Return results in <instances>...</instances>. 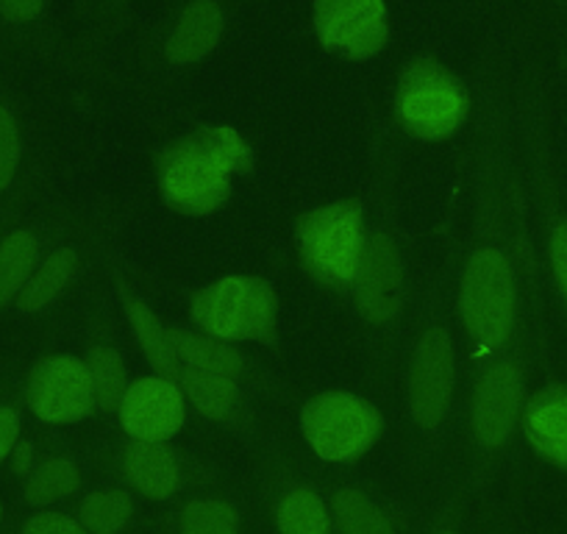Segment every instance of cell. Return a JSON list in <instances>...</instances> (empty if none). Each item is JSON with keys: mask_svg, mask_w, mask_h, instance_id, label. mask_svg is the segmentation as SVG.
I'll return each instance as SVG.
<instances>
[{"mask_svg": "<svg viewBox=\"0 0 567 534\" xmlns=\"http://www.w3.org/2000/svg\"><path fill=\"white\" fill-rule=\"evenodd\" d=\"M278 534H329V510L315 490L296 487L276 506Z\"/></svg>", "mask_w": 567, "mask_h": 534, "instance_id": "cell-22", "label": "cell"}, {"mask_svg": "<svg viewBox=\"0 0 567 534\" xmlns=\"http://www.w3.org/2000/svg\"><path fill=\"white\" fill-rule=\"evenodd\" d=\"M23 534H84V526L62 512H37L25 521Z\"/></svg>", "mask_w": 567, "mask_h": 534, "instance_id": "cell-28", "label": "cell"}, {"mask_svg": "<svg viewBox=\"0 0 567 534\" xmlns=\"http://www.w3.org/2000/svg\"><path fill=\"white\" fill-rule=\"evenodd\" d=\"M223 25H226V18H223V9L217 0H193L182 12V18L176 20L171 37H167V59L178 68L200 62L217 48L223 37Z\"/></svg>", "mask_w": 567, "mask_h": 534, "instance_id": "cell-14", "label": "cell"}, {"mask_svg": "<svg viewBox=\"0 0 567 534\" xmlns=\"http://www.w3.org/2000/svg\"><path fill=\"white\" fill-rule=\"evenodd\" d=\"M178 390L195 404L200 415L212 418V421H226L234 415L239 401V387L234 379H226L220 373H209V370L189 368V364H178L176 379Z\"/></svg>", "mask_w": 567, "mask_h": 534, "instance_id": "cell-16", "label": "cell"}, {"mask_svg": "<svg viewBox=\"0 0 567 534\" xmlns=\"http://www.w3.org/2000/svg\"><path fill=\"white\" fill-rule=\"evenodd\" d=\"M20 440V412L14 407H0V465L12 456Z\"/></svg>", "mask_w": 567, "mask_h": 534, "instance_id": "cell-30", "label": "cell"}, {"mask_svg": "<svg viewBox=\"0 0 567 534\" xmlns=\"http://www.w3.org/2000/svg\"><path fill=\"white\" fill-rule=\"evenodd\" d=\"M20 156H23V140H20V125L14 120L12 109L0 103V195L12 187L18 176Z\"/></svg>", "mask_w": 567, "mask_h": 534, "instance_id": "cell-27", "label": "cell"}, {"mask_svg": "<svg viewBox=\"0 0 567 534\" xmlns=\"http://www.w3.org/2000/svg\"><path fill=\"white\" fill-rule=\"evenodd\" d=\"M134 501L123 490H101L86 495L81 504V526L90 534H120L131 521Z\"/></svg>", "mask_w": 567, "mask_h": 534, "instance_id": "cell-23", "label": "cell"}, {"mask_svg": "<svg viewBox=\"0 0 567 534\" xmlns=\"http://www.w3.org/2000/svg\"><path fill=\"white\" fill-rule=\"evenodd\" d=\"M334 517L340 534H395L384 512L359 490H340L334 495Z\"/></svg>", "mask_w": 567, "mask_h": 534, "instance_id": "cell-24", "label": "cell"}, {"mask_svg": "<svg viewBox=\"0 0 567 534\" xmlns=\"http://www.w3.org/2000/svg\"><path fill=\"white\" fill-rule=\"evenodd\" d=\"M454 398V346L445 326L434 324L420 335L409 364V412L420 429H437Z\"/></svg>", "mask_w": 567, "mask_h": 534, "instance_id": "cell-7", "label": "cell"}, {"mask_svg": "<svg viewBox=\"0 0 567 534\" xmlns=\"http://www.w3.org/2000/svg\"><path fill=\"white\" fill-rule=\"evenodd\" d=\"M123 304H125V312H128L131 326H134L136 340H140L142 351H145V357L151 359V364H154V368L159 370L165 379H171V381L176 379L178 359H176V353H173L171 335H167L165 326H162L159 318L151 312L148 304H142L140 298L128 296V292H125V287H123Z\"/></svg>", "mask_w": 567, "mask_h": 534, "instance_id": "cell-20", "label": "cell"}, {"mask_svg": "<svg viewBox=\"0 0 567 534\" xmlns=\"http://www.w3.org/2000/svg\"><path fill=\"white\" fill-rule=\"evenodd\" d=\"M523 432L539 456L567 468V387H545L528 401Z\"/></svg>", "mask_w": 567, "mask_h": 534, "instance_id": "cell-13", "label": "cell"}, {"mask_svg": "<svg viewBox=\"0 0 567 534\" xmlns=\"http://www.w3.org/2000/svg\"><path fill=\"white\" fill-rule=\"evenodd\" d=\"M81 487V471L73 460L68 456H51V460L34 465V471L25 479V504L37 506H51L56 501L70 499L75 490Z\"/></svg>", "mask_w": 567, "mask_h": 534, "instance_id": "cell-21", "label": "cell"}, {"mask_svg": "<svg viewBox=\"0 0 567 534\" xmlns=\"http://www.w3.org/2000/svg\"><path fill=\"white\" fill-rule=\"evenodd\" d=\"M254 167L248 143L231 125H212L176 140L159 160V187L167 206L184 215H209L231 195L234 176Z\"/></svg>", "mask_w": 567, "mask_h": 534, "instance_id": "cell-1", "label": "cell"}, {"mask_svg": "<svg viewBox=\"0 0 567 534\" xmlns=\"http://www.w3.org/2000/svg\"><path fill=\"white\" fill-rule=\"evenodd\" d=\"M301 432L320 460L348 462L373 449L381 434V415L351 392H323L301 410Z\"/></svg>", "mask_w": 567, "mask_h": 534, "instance_id": "cell-6", "label": "cell"}, {"mask_svg": "<svg viewBox=\"0 0 567 534\" xmlns=\"http://www.w3.org/2000/svg\"><path fill=\"white\" fill-rule=\"evenodd\" d=\"M117 412L125 432L142 443H165L176 438L187 421L184 392L165 376H148L128 384Z\"/></svg>", "mask_w": 567, "mask_h": 534, "instance_id": "cell-11", "label": "cell"}, {"mask_svg": "<svg viewBox=\"0 0 567 534\" xmlns=\"http://www.w3.org/2000/svg\"><path fill=\"white\" fill-rule=\"evenodd\" d=\"M123 473L131 487L154 501L171 499V495H176L178 484H182L176 456L159 443L136 440L134 445H128L123 454Z\"/></svg>", "mask_w": 567, "mask_h": 534, "instance_id": "cell-15", "label": "cell"}, {"mask_svg": "<svg viewBox=\"0 0 567 534\" xmlns=\"http://www.w3.org/2000/svg\"><path fill=\"white\" fill-rule=\"evenodd\" d=\"M178 528L182 534H239V517L226 501L200 499L184 506Z\"/></svg>", "mask_w": 567, "mask_h": 534, "instance_id": "cell-26", "label": "cell"}, {"mask_svg": "<svg viewBox=\"0 0 567 534\" xmlns=\"http://www.w3.org/2000/svg\"><path fill=\"white\" fill-rule=\"evenodd\" d=\"M75 270H79V254L73 248H59L48 256L42 265H37V270L31 274V279L25 281V287L18 296V309L25 315L42 312L45 307H51L59 296L64 292V287L73 281Z\"/></svg>", "mask_w": 567, "mask_h": 534, "instance_id": "cell-17", "label": "cell"}, {"mask_svg": "<svg viewBox=\"0 0 567 534\" xmlns=\"http://www.w3.org/2000/svg\"><path fill=\"white\" fill-rule=\"evenodd\" d=\"M25 401H29V410L45 423L62 427V423L84 421L95 410L90 368L68 353L42 359L29 376Z\"/></svg>", "mask_w": 567, "mask_h": 534, "instance_id": "cell-8", "label": "cell"}, {"mask_svg": "<svg viewBox=\"0 0 567 534\" xmlns=\"http://www.w3.org/2000/svg\"><path fill=\"white\" fill-rule=\"evenodd\" d=\"M550 267H554L556 285L567 301V223H559L550 234Z\"/></svg>", "mask_w": 567, "mask_h": 534, "instance_id": "cell-29", "label": "cell"}, {"mask_svg": "<svg viewBox=\"0 0 567 534\" xmlns=\"http://www.w3.org/2000/svg\"><path fill=\"white\" fill-rule=\"evenodd\" d=\"M523 412V376L512 359L489 364L473 392V434L482 449H501Z\"/></svg>", "mask_w": 567, "mask_h": 534, "instance_id": "cell-12", "label": "cell"}, {"mask_svg": "<svg viewBox=\"0 0 567 534\" xmlns=\"http://www.w3.org/2000/svg\"><path fill=\"white\" fill-rule=\"evenodd\" d=\"M45 9V0H0V14L12 23H29L37 20Z\"/></svg>", "mask_w": 567, "mask_h": 534, "instance_id": "cell-31", "label": "cell"}, {"mask_svg": "<svg viewBox=\"0 0 567 534\" xmlns=\"http://www.w3.org/2000/svg\"><path fill=\"white\" fill-rule=\"evenodd\" d=\"M0 521H3V504H0Z\"/></svg>", "mask_w": 567, "mask_h": 534, "instance_id": "cell-33", "label": "cell"}, {"mask_svg": "<svg viewBox=\"0 0 567 534\" xmlns=\"http://www.w3.org/2000/svg\"><path fill=\"white\" fill-rule=\"evenodd\" d=\"M167 335H171V346L178 364L209 370V373H220L234 381L243 376V359L237 357L234 348H228L226 342L217 340V337L193 335V331L184 329H167Z\"/></svg>", "mask_w": 567, "mask_h": 534, "instance_id": "cell-18", "label": "cell"}, {"mask_svg": "<svg viewBox=\"0 0 567 534\" xmlns=\"http://www.w3.org/2000/svg\"><path fill=\"white\" fill-rule=\"evenodd\" d=\"M37 261H40V239L34 232L18 228L0 239V309L18 301L20 290L37 270Z\"/></svg>", "mask_w": 567, "mask_h": 534, "instance_id": "cell-19", "label": "cell"}, {"mask_svg": "<svg viewBox=\"0 0 567 534\" xmlns=\"http://www.w3.org/2000/svg\"><path fill=\"white\" fill-rule=\"evenodd\" d=\"M437 534H454V532H449V528H443V532H437Z\"/></svg>", "mask_w": 567, "mask_h": 534, "instance_id": "cell-34", "label": "cell"}, {"mask_svg": "<svg viewBox=\"0 0 567 534\" xmlns=\"http://www.w3.org/2000/svg\"><path fill=\"white\" fill-rule=\"evenodd\" d=\"M12 468L14 473H25V476L34 471V445H31V440H18L12 451Z\"/></svg>", "mask_w": 567, "mask_h": 534, "instance_id": "cell-32", "label": "cell"}, {"mask_svg": "<svg viewBox=\"0 0 567 534\" xmlns=\"http://www.w3.org/2000/svg\"><path fill=\"white\" fill-rule=\"evenodd\" d=\"M467 92L432 59L409 64L398 81V117L420 140H449L467 117Z\"/></svg>", "mask_w": 567, "mask_h": 534, "instance_id": "cell-5", "label": "cell"}, {"mask_svg": "<svg viewBox=\"0 0 567 534\" xmlns=\"http://www.w3.org/2000/svg\"><path fill=\"white\" fill-rule=\"evenodd\" d=\"M315 29L329 51L370 59L390 40L384 0H315Z\"/></svg>", "mask_w": 567, "mask_h": 534, "instance_id": "cell-10", "label": "cell"}, {"mask_svg": "<svg viewBox=\"0 0 567 534\" xmlns=\"http://www.w3.org/2000/svg\"><path fill=\"white\" fill-rule=\"evenodd\" d=\"M364 245L362 206L353 201L320 206L298 220V248L309 274L334 290H348L357 279Z\"/></svg>", "mask_w": 567, "mask_h": 534, "instance_id": "cell-4", "label": "cell"}, {"mask_svg": "<svg viewBox=\"0 0 567 534\" xmlns=\"http://www.w3.org/2000/svg\"><path fill=\"white\" fill-rule=\"evenodd\" d=\"M86 368H90L92 387H95V407H101V410H117L125 390H128L123 359L117 357V351L109 346H92Z\"/></svg>", "mask_w": 567, "mask_h": 534, "instance_id": "cell-25", "label": "cell"}, {"mask_svg": "<svg viewBox=\"0 0 567 534\" xmlns=\"http://www.w3.org/2000/svg\"><path fill=\"white\" fill-rule=\"evenodd\" d=\"M353 296L364 324L386 326L403 307V261L395 239L386 228H370L364 234Z\"/></svg>", "mask_w": 567, "mask_h": 534, "instance_id": "cell-9", "label": "cell"}, {"mask_svg": "<svg viewBox=\"0 0 567 534\" xmlns=\"http://www.w3.org/2000/svg\"><path fill=\"white\" fill-rule=\"evenodd\" d=\"M460 315L478 353H495L509 342L517 315L512 261L495 243H478L465 261Z\"/></svg>", "mask_w": 567, "mask_h": 534, "instance_id": "cell-2", "label": "cell"}, {"mask_svg": "<svg viewBox=\"0 0 567 534\" xmlns=\"http://www.w3.org/2000/svg\"><path fill=\"white\" fill-rule=\"evenodd\" d=\"M193 324L217 340L272 342L278 329V298L265 279L226 276L193 298Z\"/></svg>", "mask_w": 567, "mask_h": 534, "instance_id": "cell-3", "label": "cell"}]
</instances>
